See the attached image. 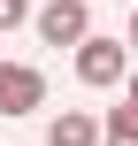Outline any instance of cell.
Masks as SVG:
<instances>
[{
	"label": "cell",
	"mask_w": 138,
	"mask_h": 146,
	"mask_svg": "<svg viewBox=\"0 0 138 146\" xmlns=\"http://www.w3.org/2000/svg\"><path fill=\"white\" fill-rule=\"evenodd\" d=\"M31 31H38L46 46H85V38H92V8H85V0H46V8L31 15Z\"/></svg>",
	"instance_id": "cell-1"
},
{
	"label": "cell",
	"mask_w": 138,
	"mask_h": 146,
	"mask_svg": "<svg viewBox=\"0 0 138 146\" xmlns=\"http://www.w3.org/2000/svg\"><path fill=\"white\" fill-rule=\"evenodd\" d=\"M108 131H115V139H138V108H131V100H123V108H108Z\"/></svg>",
	"instance_id": "cell-5"
},
{
	"label": "cell",
	"mask_w": 138,
	"mask_h": 146,
	"mask_svg": "<svg viewBox=\"0 0 138 146\" xmlns=\"http://www.w3.org/2000/svg\"><path fill=\"white\" fill-rule=\"evenodd\" d=\"M15 23H31V0H0V31H15Z\"/></svg>",
	"instance_id": "cell-6"
},
{
	"label": "cell",
	"mask_w": 138,
	"mask_h": 146,
	"mask_svg": "<svg viewBox=\"0 0 138 146\" xmlns=\"http://www.w3.org/2000/svg\"><path fill=\"white\" fill-rule=\"evenodd\" d=\"M77 85H92V92H108V85H123V38H85L77 46Z\"/></svg>",
	"instance_id": "cell-2"
},
{
	"label": "cell",
	"mask_w": 138,
	"mask_h": 146,
	"mask_svg": "<svg viewBox=\"0 0 138 146\" xmlns=\"http://www.w3.org/2000/svg\"><path fill=\"white\" fill-rule=\"evenodd\" d=\"M123 46H131V54H138V15H131V31H123Z\"/></svg>",
	"instance_id": "cell-7"
},
{
	"label": "cell",
	"mask_w": 138,
	"mask_h": 146,
	"mask_svg": "<svg viewBox=\"0 0 138 146\" xmlns=\"http://www.w3.org/2000/svg\"><path fill=\"white\" fill-rule=\"evenodd\" d=\"M123 100H131V108H138V69H131V92H123Z\"/></svg>",
	"instance_id": "cell-8"
},
{
	"label": "cell",
	"mask_w": 138,
	"mask_h": 146,
	"mask_svg": "<svg viewBox=\"0 0 138 146\" xmlns=\"http://www.w3.org/2000/svg\"><path fill=\"white\" fill-rule=\"evenodd\" d=\"M31 108H46V77L31 62H0V115H31Z\"/></svg>",
	"instance_id": "cell-3"
},
{
	"label": "cell",
	"mask_w": 138,
	"mask_h": 146,
	"mask_svg": "<svg viewBox=\"0 0 138 146\" xmlns=\"http://www.w3.org/2000/svg\"><path fill=\"white\" fill-rule=\"evenodd\" d=\"M46 146H100V123H92L85 108H61V115L46 123Z\"/></svg>",
	"instance_id": "cell-4"
},
{
	"label": "cell",
	"mask_w": 138,
	"mask_h": 146,
	"mask_svg": "<svg viewBox=\"0 0 138 146\" xmlns=\"http://www.w3.org/2000/svg\"><path fill=\"white\" fill-rule=\"evenodd\" d=\"M108 146H138V139H115V131H108Z\"/></svg>",
	"instance_id": "cell-9"
}]
</instances>
